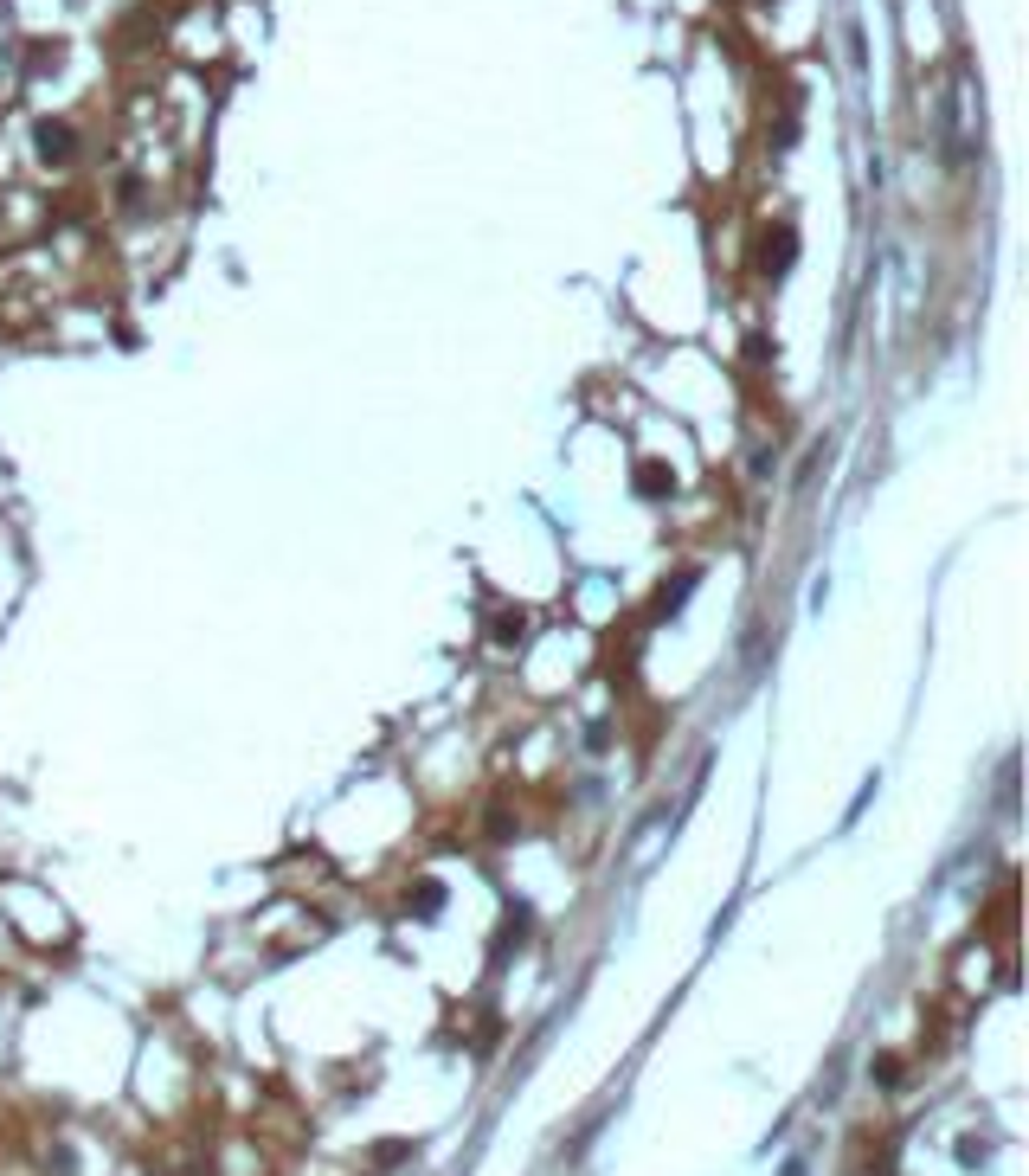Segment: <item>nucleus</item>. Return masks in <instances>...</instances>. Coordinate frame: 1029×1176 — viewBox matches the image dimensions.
I'll return each mask as SVG.
<instances>
[{"mask_svg":"<svg viewBox=\"0 0 1029 1176\" xmlns=\"http://www.w3.org/2000/svg\"><path fill=\"white\" fill-rule=\"evenodd\" d=\"M521 637H528V611H496V617H489V643H496V649H514Z\"/></svg>","mask_w":1029,"mask_h":1176,"instance_id":"nucleus-1","label":"nucleus"},{"mask_svg":"<svg viewBox=\"0 0 1029 1176\" xmlns=\"http://www.w3.org/2000/svg\"><path fill=\"white\" fill-rule=\"evenodd\" d=\"M39 155H45V161H72V136H65V122H39Z\"/></svg>","mask_w":1029,"mask_h":1176,"instance_id":"nucleus-3","label":"nucleus"},{"mask_svg":"<svg viewBox=\"0 0 1029 1176\" xmlns=\"http://www.w3.org/2000/svg\"><path fill=\"white\" fill-rule=\"evenodd\" d=\"M637 482H644V496H669V489H676V476L662 464H637Z\"/></svg>","mask_w":1029,"mask_h":1176,"instance_id":"nucleus-4","label":"nucleus"},{"mask_svg":"<svg viewBox=\"0 0 1029 1176\" xmlns=\"http://www.w3.org/2000/svg\"><path fill=\"white\" fill-rule=\"evenodd\" d=\"M792 251H798V245H792V232H785V225H772V238L760 245V264H766L772 277H778V270L792 264Z\"/></svg>","mask_w":1029,"mask_h":1176,"instance_id":"nucleus-2","label":"nucleus"}]
</instances>
